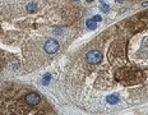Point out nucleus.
I'll use <instances>...</instances> for the list:
<instances>
[{"label":"nucleus","mask_w":148,"mask_h":115,"mask_svg":"<svg viewBox=\"0 0 148 115\" xmlns=\"http://www.w3.org/2000/svg\"><path fill=\"white\" fill-rule=\"evenodd\" d=\"M50 78H51V76H50V74H46V76L44 77V85H47V83H49V81H50Z\"/></svg>","instance_id":"obj_8"},{"label":"nucleus","mask_w":148,"mask_h":115,"mask_svg":"<svg viewBox=\"0 0 148 115\" xmlns=\"http://www.w3.org/2000/svg\"><path fill=\"white\" fill-rule=\"evenodd\" d=\"M101 59H102V54H101L98 50H91L87 55H86V60H87L89 64H97V63H100Z\"/></svg>","instance_id":"obj_1"},{"label":"nucleus","mask_w":148,"mask_h":115,"mask_svg":"<svg viewBox=\"0 0 148 115\" xmlns=\"http://www.w3.org/2000/svg\"><path fill=\"white\" fill-rule=\"evenodd\" d=\"M100 1H101V3H103V1H105V0H100Z\"/></svg>","instance_id":"obj_12"},{"label":"nucleus","mask_w":148,"mask_h":115,"mask_svg":"<svg viewBox=\"0 0 148 115\" xmlns=\"http://www.w3.org/2000/svg\"><path fill=\"white\" fill-rule=\"evenodd\" d=\"M87 1H88V3H91V1H93V0H87Z\"/></svg>","instance_id":"obj_11"},{"label":"nucleus","mask_w":148,"mask_h":115,"mask_svg":"<svg viewBox=\"0 0 148 115\" xmlns=\"http://www.w3.org/2000/svg\"><path fill=\"white\" fill-rule=\"evenodd\" d=\"M24 101H26L28 105H32V106H35V105L40 104V101H41V97H40L37 94H28L26 97H24Z\"/></svg>","instance_id":"obj_3"},{"label":"nucleus","mask_w":148,"mask_h":115,"mask_svg":"<svg viewBox=\"0 0 148 115\" xmlns=\"http://www.w3.org/2000/svg\"><path fill=\"white\" fill-rule=\"evenodd\" d=\"M92 19H93L95 22H101V17H100V15H95Z\"/></svg>","instance_id":"obj_9"},{"label":"nucleus","mask_w":148,"mask_h":115,"mask_svg":"<svg viewBox=\"0 0 148 115\" xmlns=\"http://www.w3.org/2000/svg\"><path fill=\"white\" fill-rule=\"evenodd\" d=\"M118 1H119V3H124V0H118Z\"/></svg>","instance_id":"obj_10"},{"label":"nucleus","mask_w":148,"mask_h":115,"mask_svg":"<svg viewBox=\"0 0 148 115\" xmlns=\"http://www.w3.org/2000/svg\"><path fill=\"white\" fill-rule=\"evenodd\" d=\"M101 10L103 12V13H109V10H110V7L107 4H102L101 5Z\"/></svg>","instance_id":"obj_7"},{"label":"nucleus","mask_w":148,"mask_h":115,"mask_svg":"<svg viewBox=\"0 0 148 115\" xmlns=\"http://www.w3.org/2000/svg\"><path fill=\"white\" fill-rule=\"evenodd\" d=\"M37 9V5L35 3H31V4L27 5V12H29V13H33V12H36Z\"/></svg>","instance_id":"obj_6"},{"label":"nucleus","mask_w":148,"mask_h":115,"mask_svg":"<svg viewBox=\"0 0 148 115\" xmlns=\"http://www.w3.org/2000/svg\"><path fill=\"white\" fill-rule=\"evenodd\" d=\"M106 101L109 102V104H111V105H115L116 102L119 101V97L116 95H111V96H107L106 97Z\"/></svg>","instance_id":"obj_4"},{"label":"nucleus","mask_w":148,"mask_h":115,"mask_svg":"<svg viewBox=\"0 0 148 115\" xmlns=\"http://www.w3.org/2000/svg\"><path fill=\"white\" fill-rule=\"evenodd\" d=\"M59 50V42L56 40H49L47 42L45 43V51L47 54H54Z\"/></svg>","instance_id":"obj_2"},{"label":"nucleus","mask_w":148,"mask_h":115,"mask_svg":"<svg viewBox=\"0 0 148 115\" xmlns=\"http://www.w3.org/2000/svg\"><path fill=\"white\" fill-rule=\"evenodd\" d=\"M86 26H87L89 30H96L97 28L96 22H95L93 19H87V21H86Z\"/></svg>","instance_id":"obj_5"}]
</instances>
